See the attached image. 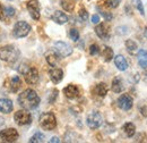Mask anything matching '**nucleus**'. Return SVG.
Wrapping results in <instances>:
<instances>
[{
  "mask_svg": "<svg viewBox=\"0 0 147 143\" xmlns=\"http://www.w3.org/2000/svg\"><path fill=\"white\" fill-rule=\"evenodd\" d=\"M18 104L19 106L26 110H31V109H35L40 105V97L37 95V93L32 89H26L23 91L18 95Z\"/></svg>",
  "mask_w": 147,
  "mask_h": 143,
  "instance_id": "1",
  "label": "nucleus"
},
{
  "mask_svg": "<svg viewBox=\"0 0 147 143\" xmlns=\"http://www.w3.org/2000/svg\"><path fill=\"white\" fill-rule=\"evenodd\" d=\"M19 50L11 44L0 47V59L6 63H15L19 58Z\"/></svg>",
  "mask_w": 147,
  "mask_h": 143,
  "instance_id": "2",
  "label": "nucleus"
},
{
  "mask_svg": "<svg viewBox=\"0 0 147 143\" xmlns=\"http://www.w3.org/2000/svg\"><path fill=\"white\" fill-rule=\"evenodd\" d=\"M40 125L45 131H52L57 126V119H55V114L52 112H43L40 116Z\"/></svg>",
  "mask_w": 147,
  "mask_h": 143,
  "instance_id": "3",
  "label": "nucleus"
},
{
  "mask_svg": "<svg viewBox=\"0 0 147 143\" xmlns=\"http://www.w3.org/2000/svg\"><path fill=\"white\" fill-rule=\"evenodd\" d=\"M53 51L59 57L66 58V57H68V56H70V54H73V48L68 43H66V42L57 41L53 44Z\"/></svg>",
  "mask_w": 147,
  "mask_h": 143,
  "instance_id": "4",
  "label": "nucleus"
},
{
  "mask_svg": "<svg viewBox=\"0 0 147 143\" xmlns=\"http://www.w3.org/2000/svg\"><path fill=\"white\" fill-rule=\"evenodd\" d=\"M30 31H31V25L25 20H19L15 24L13 33L16 37L19 39V37H25L30 33Z\"/></svg>",
  "mask_w": 147,
  "mask_h": 143,
  "instance_id": "5",
  "label": "nucleus"
},
{
  "mask_svg": "<svg viewBox=\"0 0 147 143\" xmlns=\"http://www.w3.org/2000/svg\"><path fill=\"white\" fill-rule=\"evenodd\" d=\"M14 119H15L16 124H18L20 126L28 125V124L32 123V116L26 109L16 111L15 115H14Z\"/></svg>",
  "mask_w": 147,
  "mask_h": 143,
  "instance_id": "6",
  "label": "nucleus"
},
{
  "mask_svg": "<svg viewBox=\"0 0 147 143\" xmlns=\"http://www.w3.org/2000/svg\"><path fill=\"white\" fill-rule=\"evenodd\" d=\"M102 122H103V118L101 114L97 111H92L86 118V124L91 129H97L102 125Z\"/></svg>",
  "mask_w": 147,
  "mask_h": 143,
  "instance_id": "7",
  "label": "nucleus"
},
{
  "mask_svg": "<svg viewBox=\"0 0 147 143\" xmlns=\"http://www.w3.org/2000/svg\"><path fill=\"white\" fill-rule=\"evenodd\" d=\"M19 134L15 128H5L0 131V139L3 142H15L17 141Z\"/></svg>",
  "mask_w": 147,
  "mask_h": 143,
  "instance_id": "8",
  "label": "nucleus"
},
{
  "mask_svg": "<svg viewBox=\"0 0 147 143\" xmlns=\"http://www.w3.org/2000/svg\"><path fill=\"white\" fill-rule=\"evenodd\" d=\"M95 33L102 40H109L110 39V26H109V24H107V23L97 24V26L95 27Z\"/></svg>",
  "mask_w": 147,
  "mask_h": 143,
  "instance_id": "9",
  "label": "nucleus"
},
{
  "mask_svg": "<svg viewBox=\"0 0 147 143\" xmlns=\"http://www.w3.org/2000/svg\"><path fill=\"white\" fill-rule=\"evenodd\" d=\"M24 77H25V81L27 84L35 85L38 82V72L35 67H30L27 72L24 74Z\"/></svg>",
  "mask_w": 147,
  "mask_h": 143,
  "instance_id": "10",
  "label": "nucleus"
},
{
  "mask_svg": "<svg viewBox=\"0 0 147 143\" xmlns=\"http://www.w3.org/2000/svg\"><path fill=\"white\" fill-rule=\"evenodd\" d=\"M26 7H27V10H28L31 17L35 20L40 19V3L37 0H30L27 2Z\"/></svg>",
  "mask_w": 147,
  "mask_h": 143,
  "instance_id": "11",
  "label": "nucleus"
},
{
  "mask_svg": "<svg viewBox=\"0 0 147 143\" xmlns=\"http://www.w3.org/2000/svg\"><path fill=\"white\" fill-rule=\"evenodd\" d=\"M118 106L122 110H129L132 107V98L129 94H122L118 99Z\"/></svg>",
  "mask_w": 147,
  "mask_h": 143,
  "instance_id": "12",
  "label": "nucleus"
},
{
  "mask_svg": "<svg viewBox=\"0 0 147 143\" xmlns=\"http://www.w3.org/2000/svg\"><path fill=\"white\" fill-rule=\"evenodd\" d=\"M9 88V91L13 92V93H16L18 92V90L22 88V80L19 76H11L9 80H8V85H6Z\"/></svg>",
  "mask_w": 147,
  "mask_h": 143,
  "instance_id": "13",
  "label": "nucleus"
},
{
  "mask_svg": "<svg viewBox=\"0 0 147 143\" xmlns=\"http://www.w3.org/2000/svg\"><path fill=\"white\" fill-rule=\"evenodd\" d=\"M49 76H50V80L55 83V84H58L62 81L63 78V72L60 68H57V67H52L50 71H49Z\"/></svg>",
  "mask_w": 147,
  "mask_h": 143,
  "instance_id": "14",
  "label": "nucleus"
},
{
  "mask_svg": "<svg viewBox=\"0 0 147 143\" xmlns=\"http://www.w3.org/2000/svg\"><path fill=\"white\" fill-rule=\"evenodd\" d=\"M63 94L68 99H76L79 97V89L74 84H69L63 89Z\"/></svg>",
  "mask_w": 147,
  "mask_h": 143,
  "instance_id": "15",
  "label": "nucleus"
},
{
  "mask_svg": "<svg viewBox=\"0 0 147 143\" xmlns=\"http://www.w3.org/2000/svg\"><path fill=\"white\" fill-rule=\"evenodd\" d=\"M114 64H115V67L121 72H125L128 69V61L126 60V58L121 54H118L115 56L114 58Z\"/></svg>",
  "mask_w": 147,
  "mask_h": 143,
  "instance_id": "16",
  "label": "nucleus"
},
{
  "mask_svg": "<svg viewBox=\"0 0 147 143\" xmlns=\"http://www.w3.org/2000/svg\"><path fill=\"white\" fill-rule=\"evenodd\" d=\"M52 20L55 22L57 24H59V25H62V24H66L67 22H68V16L63 13V12H61V10H55V13L52 14Z\"/></svg>",
  "mask_w": 147,
  "mask_h": 143,
  "instance_id": "17",
  "label": "nucleus"
},
{
  "mask_svg": "<svg viewBox=\"0 0 147 143\" xmlns=\"http://www.w3.org/2000/svg\"><path fill=\"white\" fill-rule=\"evenodd\" d=\"M13 101L9 100V99H0V111L3 112V114H9L13 111Z\"/></svg>",
  "mask_w": 147,
  "mask_h": 143,
  "instance_id": "18",
  "label": "nucleus"
},
{
  "mask_svg": "<svg viewBox=\"0 0 147 143\" xmlns=\"http://www.w3.org/2000/svg\"><path fill=\"white\" fill-rule=\"evenodd\" d=\"M111 89L114 93H121L123 89H125V85H123V81L121 77L117 76L113 78L112 81V85H111Z\"/></svg>",
  "mask_w": 147,
  "mask_h": 143,
  "instance_id": "19",
  "label": "nucleus"
},
{
  "mask_svg": "<svg viewBox=\"0 0 147 143\" xmlns=\"http://www.w3.org/2000/svg\"><path fill=\"white\" fill-rule=\"evenodd\" d=\"M138 64L140 67L147 68V51L144 49H140L138 51Z\"/></svg>",
  "mask_w": 147,
  "mask_h": 143,
  "instance_id": "20",
  "label": "nucleus"
},
{
  "mask_svg": "<svg viewBox=\"0 0 147 143\" xmlns=\"http://www.w3.org/2000/svg\"><path fill=\"white\" fill-rule=\"evenodd\" d=\"M94 92L95 94H97L98 97H105L108 94V88H107V84L105 83H98L95 88H94Z\"/></svg>",
  "mask_w": 147,
  "mask_h": 143,
  "instance_id": "21",
  "label": "nucleus"
},
{
  "mask_svg": "<svg viewBox=\"0 0 147 143\" xmlns=\"http://www.w3.org/2000/svg\"><path fill=\"white\" fill-rule=\"evenodd\" d=\"M58 54H55V51H49V52H47L45 54V59H47V61H48V64L51 66V67H53L57 65V63H58Z\"/></svg>",
  "mask_w": 147,
  "mask_h": 143,
  "instance_id": "22",
  "label": "nucleus"
},
{
  "mask_svg": "<svg viewBox=\"0 0 147 143\" xmlns=\"http://www.w3.org/2000/svg\"><path fill=\"white\" fill-rule=\"evenodd\" d=\"M122 129H123V132L126 133V135L128 138H132L135 135V133H136V126L134 125L132 123H126L122 127Z\"/></svg>",
  "mask_w": 147,
  "mask_h": 143,
  "instance_id": "23",
  "label": "nucleus"
},
{
  "mask_svg": "<svg viewBox=\"0 0 147 143\" xmlns=\"http://www.w3.org/2000/svg\"><path fill=\"white\" fill-rule=\"evenodd\" d=\"M126 49H127V51H128L130 54H135L137 52V50H138V46H137V43L134 41V40H127L126 41Z\"/></svg>",
  "mask_w": 147,
  "mask_h": 143,
  "instance_id": "24",
  "label": "nucleus"
},
{
  "mask_svg": "<svg viewBox=\"0 0 147 143\" xmlns=\"http://www.w3.org/2000/svg\"><path fill=\"white\" fill-rule=\"evenodd\" d=\"M102 57H103V59H104L107 63L111 61L112 58L114 57L113 50L111 49L110 47H104V48H103V51H102Z\"/></svg>",
  "mask_w": 147,
  "mask_h": 143,
  "instance_id": "25",
  "label": "nucleus"
},
{
  "mask_svg": "<svg viewBox=\"0 0 147 143\" xmlns=\"http://www.w3.org/2000/svg\"><path fill=\"white\" fill-rule=\"evenodd\" d=\"M60 5H61V7L63 8V10H66V12H73L74 8H75V2H74V0H61L60 1Z\"/></svg>",
  "mask_w": 147,
  "mask_h": 143,
  "instance_id": "26",
  "label": "nucleus"
},
{
  "mask_svg": "<svg viewBox=\"0 0 147 143\" xmlns=\"http://www.w3.org/2000/svg\"><path fill=\"white\" fill-rule=\"evenodd\" d=\"M44 141V135L40 132L35 133L31 139H30V143H41Z\"/></svg>",
  "mask_w": 147,
  "mask_h": 143,
  "instance_id": "27",
  "label": "nucleus"
},
{
  "mask_svg": "<svg viewBox=\"0 0 147 143\" xmlns=\"http://www.w3.org/2000/svg\"><path fill=\"white\" fill-rule=\"evenodd\" d=\"M132 5L139 10V13L142 15H145V9H144V6H143L142 0H132Z\"/></svg>",
  "mask_w": 147,
  "mask_h": 143,
  "instance_id": "28",
  "label": "nucleus"
},
{
  "mask_svg": "<svg viewBox=\"0 0 147 143\" xmlns=\"http://www.w3.org/2000/svg\"><path fill=\"white\" fill-rule=\"evenodd\" d=\"M78 15H79L80 19L84 20V22H86L88 19V13H87V10L85 8H80L79 12H78Z\"/></svg>",
  "mask_w": 147,
  "mask_h": 143,
  "instance_id": "29",
  "label": "nucleus"
},
{
  "mask_svg": "<svg viewBox=\"0 0 147 143\" xmlns=\"http://www.w3.org/2000/svg\"><path fill=\"white\" fill-rule=\"evenodd\" d=\"M69 36H70V39L73 40V41H78V39H79V32H78V30H76V29H71L70 31H69Z\"/></svg>",
  "mask_w": 147,
  "mask_h": 143,
  "instance_id": "30",
  "label": "nucleus"
},
{
  "mask_svg": "<svg viewBox=\"0 0 147 143\" xmlns=\"http://www.w3.org/2000/svg\"><path fill=\"white\" fill-rule=\"evenodd\" d=\"M15 13H16V10H15L13 7H6V8H5V14H6L7 16H9V17L15 16Z\"/></svg>",
  "mask_w": 147,
  "mask_h": 143,
  "instance_id": "31",
  "label": "nucleus"
},
{
  "mask_svg": "<svg viewBox=\"0 0 147 143\" xmlns=\"http://www.w3.org/2000/svg\"><path fill=\"white\" fill-rule=\"evenodd\" d=\"M98 46L97 44H91V47H90V54H92V56H95V54H98Z\"/></svg>",
  "mask_w": 147,
  "mask_h": 143,
  "instance_id": "32",
  "label": "nucleus"
},
{
  "mask_svg": "<svg viewBox=\"0 0 147 143\" xmlns=\"http://www.w3.org/2000/svg\"><path fill=\"white\" fill-rule=\"evenodd\" d=\"M101 14H102V16L105 18L107 20H111V19H112V14L109 13V12H105V10L101 9Z\"/></svg>",
  "mask_w": 147,
  "mask_h": 143,
  "instance_id": "33",
  "label": "nucleus"
},
{
  "mask_svg": "<svg viewBox=\"0 0 147 143\" xmlns=\"http://www.w3.org/2000/svg\"><path fill=\"white\" fill-rule=\"evenodd\" d=\"M121 0H109V7L110 8H117L119 6Z\"/></svg>",
  "mask_w": 147,
  "mask_h": 143,
  "instance_id": "34",
  "label": "nucleus"
},
{
  "mask_svg": "<svg viewBox=\"0 0 147 143\" xmlns=\"http://www.w3.org/2000/svg\"><path fill=\"white\" fill-rule=\"evenodd\" d=\"M6 17V14H5V8L1 6V3H0V19L1 20H3Z\"/></svg>",
  "mask_w": 147,
  "mask_h": 143,
  "instance_id": "35",
  "label": "nucleus"
},
{
  "mask_svg": "<svg viewBox=\"0 0 147 143\" xmlns=\"http://www.w3.org/2000/svg\"><path fill=\"white\" fill-rule=\"evenodd\" d=\"M92 23L93 24H98V23H100V16H98V15H93Z\"/></svg>",
  "mask_w": 147,
  "mask_h": 143,
  "instance_id": "36",
  "label": "nucleus"
},
{
  "mask_svg": "<svg viewBox=\"0 0 147 143\" xmlns=\"http://www.w3.org/2000/svg\"><path fill=\"white\" fill-rule=\"evenodd\" d=\"M140 112H142V115H143V116L147 117V107L146 106H144L143 108H140Z\"/></svg>",
  "mask_w": 147,
  "mask_h": 143,
  "instance_id": "37",
  "label": "nucleus"
},
{
  "mask_svg": "<svg viewBox=\"0 0 147 143\" xmlns=\"http://www.w3.org/2000/svg\"><path fill=\"white\" fill-rule=\"evenodd\" d=\"M50 142L51 143H59L60 142V139H59V138H57V136H53V138H51Z\"/></svg>",
  "mask_w": 147,
  "mask_h": 143,
  "instance_id": "38",
  "label": "nucleus"
},
{
  "mask_svg": "<svg viewBox=\"0 0 147 143\" xmlns=\"http://www.w3.org/2000/svg\"><path fill=\"white\" fill-rule=\"evenodd\" d=\"M144 35L147 39V27H145V30H144Z\"/></svg>",
  "mask_w": 147,
  "mask_h": 143,
  "instance_id": "39",
  "label": "nucleus"
},
{
  "mask_svg": "<svg viewBox=\"0 0 147 143\" xmlns=\"http://www.w3.org/2000/svg\"><path fill=\"white\" fill-rule=\"evenodd\" d=\"M8 1H11V0H8Z\"/></svg>",
  "mask_w": 147,
  "mask_h": 143,
  "instance_id": "40",
  "label": "nucleus"
}]
</instances>
